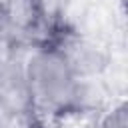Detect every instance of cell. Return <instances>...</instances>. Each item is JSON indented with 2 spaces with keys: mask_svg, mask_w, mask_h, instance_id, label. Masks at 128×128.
Listing matches in <instances>:
<instances>
[{
  "mask_svg": "<svg viewBox=\"0 0 128 128\" xmlns=\"http://www.w3.org/2000/svg\"><path fill=\"white\" fill-rule=\"evenodd\" d=\"M36 114L68 116L80 114L88 96V82L78 78L66 54L56 42L36 44L24 60Z\"/></svg>",
  "mask_w": 128,
  "mask_h": 128,
  "instance_id": "cell-1",
  "label": "cell"
},
{
  "mask_svg": "<svg viewBox=\"0 0 128 128\" xmlns=\"http://www.w3.org/2000/svg\"><path fill=\"white\" fill-rule=\"evenodd\" d=\"M48 10L44 0H2L0 2V44L36 46L46 38Z\"/></svg>",
  "mask_w": 128,
  "mask_h": 128,
  "instance_id": "cell-2",
  "label": "cell"
},
{
  "mask_svg": "<svg viewBox=\"0 0 128 128\" xmlns=\"http://www.w3.org/2000/svg\"><path fill=\"white\" fill-rule=\"evenodd\" d=\"M0 104L12 114L16 122H24L36 114L24 60L16 56L0 58Z\"/></svg>",
  "mask_w": 128,
  "mask_h": 128,
  "instance_id": "cell-3",
  "label": "cell"
},
{
  "mask_svg": "<svg viewBox=\"0 0 128 128\" xmlns=\"http://www.w3.org/2000/svg\"><path fill=\"white\" fill-rule=\"evenodd\" d=\"M56 44L66 54V58H68L70 66L74 68V72L78 74V78H82L86 82L106 68L108 60H106L104 50L98 44H94L86 38L70 36V38H66L62 42H56Z\"/></svg>",
  "mask_w": 128,
  "mask_h": 128,
  "instance_id": "cell-4",
  "label": "cell"
},
{
  "mask_svg": "<svg viewBox=\"0 0 128 128\" xmlns=\"http://www.w3.org/2000/svg\"><path fill=\"white\" fill-rule=\"evenodd\" d=\"M96 128H128V106H126V102L114 104L96 122Z\"/></svg>",
  "mask_w": 128,
  "mask_h": 128,
  "instance_id": "cell-5",
  "label": "cell"
},
{
  "mask_svg": "<svg viewBox=\"0 0 128 128\" xmlns=\"http://www.w3.org/2000/svg\"><path fill=\"white\" fill-rule=\"evenodd\" d=\"M22 124H24V128H52V126L44 120V116H40V114H34V116H30V118H26Z\"/></svg>",
  "mask_w": 128,
  "mask_h": 128,
  "instance_id": "cell-6",
  "label": "cell"
},
{
  "mask_svg": "<svg viewBox=\"0 0 128 128\" xmlns=\"http://www.w3.org/2000/svg\"><path fill=\"white\" fill-rule=\"evenodd\" d=\"M16 124H18V122L12 118V114L0 104V128H14Z\"/></svg>",
  "mask_w": 128,
  "mask_h": 128,
  "instance_id": "cell-7",
  "label": "cell"
},
{
  "mask_svg": "<svg viewBox=\"0 0 128 128\" xmlns=\"http://www.w3.org/2000/svg\"><path fill=\"white\" fill-rule=\"evenodd\" d=\"M78 128H96V124H82V126H78Z\"/></svg>",
  "mask_w": 128,
  "mask_h": 128,
  "instance_id": "cell-8",
  "label": "cell"
}]
</instances>
